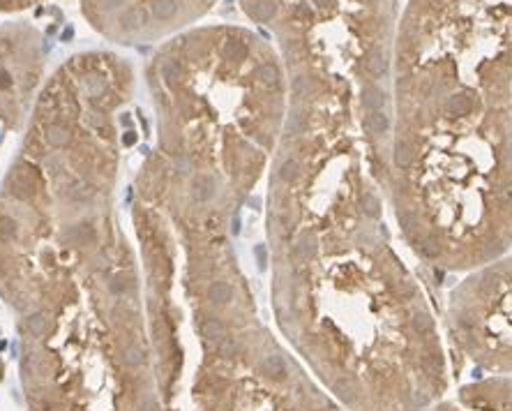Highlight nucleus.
I'll list each match as a JSON object with an SVG mask.
<instances>
[{"instance_id":"obj_1","label":"nucleus","mask_w":512,"mask_h":411,"mask_svg":"<svg viewBox=\"0 0 512 411\" xmlns=\"http://www.w3.org/2000/svg\"><path fill=\"white\" fill-rule=\"evenodd\" d=\"M134 91L116 51L67 58L0 188V296L17 315L28 411H164L118 199Z\"/></svg>"},{"instance_id":"obj_2","label":"nucleus","mask_w":512,"mask_h":411,"mask_svg":"<svg viewBox=\"0 0 512 411\" xmlns=\"http://www.w3.org/2000/svg\"><path fill=\"white\" fill-rule=\"evenodd\" d=\"M388 199L397 236L434 271L512 250V0H406Z\"/></svg>"},{"instance_id":"obj_3","label":"nucleus","mask_w":512,"mask_h":411,"mask_svg":"<svg viewBox=\"0 0 512 411\" xmlns=\"http://www.w3.org/2000/svg\"><path fill=\"white\" fill-rule=\"evenodd\" d=\"M459 354L489 375H512V250L462 273L446 301Z\"/></svg>"},{"instance_id":"obj_4","label":"nucleus","mask_w":512,"mask_h":411,"mask_svg":"<svg viewBox=\"0 0 512 411\" xmlns=\"http://www.w3.org/2000/svg\"><path fill=\"white\" fill-rule=\"evenodd\" d=\"M217 0H81L88 26L120 47L162 44L190 31Z\"/></svg>"},{"instance_id":"obj_5","label":"nucleus","mask_w":512,"mask_h":411,"mask_svg":"<svg viewBox=\"0 0 512 411\" xmlns=\"http://www.w3.org/2000/svg\"><path fill=\"white\" fill-rule=\"evenodd\" d=\"M49 47L44 35L26 21L0 26V123H28L42 93Z\"/></svg>"},{"instance_id":"obj_6","label":"nucleus","mask_w":512,"mask_h":411,"mask_svg":"<svg viewBox=\"0 0 512 411\" xmlns=\"http://www.w3.org/2000/svg\"><path fill=\"white\" fill-rule=\"evenodd\" d=\"M420 411H512V375H492L441 395Z\"/></svg>"},{"instance_id":"obj_7","label":"nucleus","mask_w":512,"mask_h":411,"mask_svg":"<svg viewBox=\"0 0 512 411\" xmlns=\"http://www.w3.org/2000/svg\"><path fill=\"white\" fill-rule=\"evenodd\" d=\"M47 3V0H0V12L12 14V12H24L30 10V7Z\"/></svg>"}]
</instances>
